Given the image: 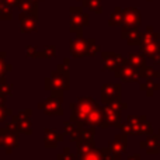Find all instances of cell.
I'll return each mask as SVG.
<instances>
[{"label":"cell","instance_id":"8d00e7d4","mask_svg":"<svg viewBox=\"0 0 160 160\" xmlns=\"http://www.w3.org/2000/svg\"><path fill=\"white\" fill-rule=\"evenodd\" d=\"M0 160H2V159H0Z\"/></svg>","mask_w":160,"mask_h":160},{"label":"cell","instance_id":"d6986e66","mask_svg":"<svg viewBox=\"0 0 160 160\" xmlns=\"http://www.w3.org/2000/svg\"><path fill=\"white\" fill-rule=\"evenodd\" d=\"M6 56H7V53L4 51H0V79L6 78V75L13 70V65L6 62Z\"/></svg>","mask_w":160,"mask_h":160},{"label":"cell","instance_id":"7c38bea8","mask_svg":"<svg viewBox=\"0 0 160 160\" xmlns=\"http://www.w3.org/2000/svg\"><path fill=\"white\" fill-rule=\"evenodd\" d=\"M86 125H91V127H98V128H108L107 122L104 118V107L96 104V107L93 108V111L90 112Z\"/></svg>","mask_w":160,"mask_h":160},{"label":"cell","instance_id":"f546056e","mask_svg":"<svg viewBox=\"0 0 160 160\" xmlns=\"http://www.w3.org/2000/svg\"><path fill=\"white\" fill-rule=\"evenodd\" d=\"M128 62L132 63L135 68H141L142 65H143V59H142L141 56H138V55H132V53L128 56Z\"/></svg>","mask_w":160,"mask_h":160},{"label":"cell","instance_id":"6da1fadb","mask_svg":"<svg viewBox=\"0 0 160 160\" xmlns=\"http://www.w3.org/2000/svg\"><path fill=\"white\" fill-rule=\"evenodd\" d=\"M70 61L65 58L62 63L56 66L55 70L51 72L49 78L44 79V88L47 91L63 90L68 91L70 88Z\"/></svg>","mask_w":160,"mask_h":160},{"label":"cell","instance_id":"836d02e7","mask_svg":"<svg viewBox=\"0 0 160 160\" xmlns=\"http://www.w3.org/2000/svg\"><path fill=\"white\" fill-rule=\"evenodd\" d=\"M4 104H6V96L0 93V105H4Z\"/></svg>","mask_w":160,"mask_h":160},{"label":"cell","instance_id":"4316f807","mask_svg":"<svg viewBox=\"0 0 160 160\" xmlns=\"http://www.w3.org/2000/svg\"><path fill=\"white\" fill-rule=\"evenodd\" d=\"M13 117V110L8 107H6L4 105H0V124L2 122H4L7 118H11Z\"/></svg>","mask_w":160,"mask_h":160},{"label":"cell","instance_id":"30bf717a","mask_svg":"<svg viewBox=\"0 0 160 160\" xmlns=\"http://www.w3.org/2000/svg\"><path fill=\"white\" fill-rule=\"evenodd\" d=\"M16 117H17V119H18L21 133L30 136L31 133H32V111H31L30 108L21 110L16 114Z\"/></svg>","mask_w":160,"mask_h":160},{"label":"cell","instance_id":"cb8c5ba5","mask_svg":"<svg viewBox=\"0 0 160 160\" xmlns=\"http://www.w3.org/2000/svg\"><path fill=\"white\" fill-rule=\"evenodd\" d=\"M76 148H78V155H83V153L88 152V150L94 149L96 143H90V142H84V141H79L76 142Z\"/></svg>","mask_w":160,"mask_h":160},{"label":"cell","instance_id":"603a6c76","mask_svg":"<svg viewBox=\"0 0 160 160\" xmlns=\"http://www.w3.org/2000/svg\"><path fill=\"white\" fill-rule=\"evenodd\" d=\"M0 93L4 94L6 97L13 96V84L8 83L7 80H6V78L0 79Z\"/></svg>","mask_w":160,"mask_h":160},{"label":"cell","instance_id":"ffe728a7","mask_svg":"<svg viewBox=\"0 0 160 160\" xmlns=\"http://www.w3.org/2000/svg\"><path fill=\"white\" fill-rule=\"evenodd\" d=\"M80 160H104V156H102V150L101 149H94L88 150V152L83 153V155L79 156Z\"/></svg>","mask_w":160,"mask_h":160},{"label":"cell","instance_id":"ac0fdd59","mask_svg":"<svg viewBox=\"0 0 160 160\" xmlns=\"http://www.w3.org/2000/svg\"><path fill=\"white\" fill-rule=\"evenodd\" d=\"M94 136H96V127H91V125H83L82 127V135H80V141L90 142V143H96V142H94Z\"/></svg>","mask_w":160,"mask_h":160},{"label":"cell","instance_id":"d4e9b609","mask_svg":"<svg viewBox=\"0 0 160 160\" xmlns=\"http://www.w3.org/2000/svg\"><path fill=\"white\" fill-rule=\"evenodd\" d=\"M6 129H8V131H11V132H14V133H21V129H20V124H18V119H17V117L16 115H13L11 117V119L6 124Z\"/></svg>","mask_w":160,"mask_h":160},{"label":"cell","instance_id":"4dcf8cb0","mask_svg":"<svg viewBox=\"0 0 160 160\" xmlns=\"http://www.w3.org/2000/svg\"><path fill=\"white\" fill-rule=\"evenodd\" d=\"M122 35L125 37V39H128V44H136V42H138V34L136 32H129L128 34L127 31H124Z\"/></svg>","mask_w":160,"mask_h":160},{"label":"cell","instance_id":"484cf974","mask_svg":"<svg viewBox=\"0 0 160 160\" xmlns=\"http://www.w3.org/2000/svg\"><path fill=\"white\" fill-rule=\"evenodd\" d=\"M42 53H44V59L56 58V47L55 45H45L44 49H42Z\"/></svg>","mask_w":160,"mask_h":160},{"label":"cell","instance_id":"3957f363","mask_svg":"<svg viewBox=\"0 0 160 160\" xmlns=\"http://www.w3.org/2000/svg\"><path fill=\"white\" fill-rule=\"evenodd\" d=\"M63 93V90H52L51 96L45 101L38 104V108L49 117H62L63 115V108H62Z\"/></svg>","mask_w":160,"mask_h":160},{"label":"cell","instance_id":"7402d4cb","mask_svg":"<svg viewBox=\"0 0 160 160\" xmlns=\"http://www.w3.org/2000/svg\"><path fill=\"white\" fill-rule=\"evenodd\" d=\"M56 159L58 160H80L79 155L76 156L75 153L72 152V149L70 148H63V150H62V153H59L58 156H56Z\"/></svg>","mask_w":160,"mask_h":160},{"label":"cell","instance_id":"d590c367","mask_svg":"<svg viewBox=\"0 0 160 160\" xmlns=\"http://www.w3.org/2000/svg\"><path fill=\"white\" fill-rule=\"evenodd\" d=\"M56 160H58V159H56Z\"/></svg>","mask_w":160,"mask_h":160},{"label":"cell","instance_id":"d6a6232c","mask_svg":"<svg viewBox=\"0 0 160 160\" xmlns=\"http://www.w3.org/2000/svg\"><path fill=\"white\" fill-rule=\"evenodd\" d=\"M101 150H102V156H104V160H115V158H114L112 153H111L110 146H108V148H101Z\"/></svg>","mask_w":160,"mask_h":160},{"label":"cell","instance_id":"2e32d148","mask_svg":"<svg viewBox=\"0 0 160 160\" xmlns=\"http://www.w3.org/2000/svg\"><path fill=\"white\" fill-rule=\"evenodd\" d=\"M115 78L117 79H121V80H125V82H135L138 79V73L133 68L128 66L127 63L122 65L119 69L115 70Z\"/></svg>","mask_w":160,"mask_h":160},{"label":"cell","instance_id":"7a4b0ae2","mask_svg":"<svg viewBox=\"0 0 160 160\" xmlns=\"http://www.w3.org/2000/svg\"><path fill=\"white\" fill-rule=\"evenodd\" d=\"M96 100L93 97H79L76 101L70 102V121L76 122L79 125H86L90 112L93 111V108L96 107Z\"/></svg>","mask_w":160,"mask_h":160},{"label":"cell","instance_id":"44dd1931","mask_svg":"<svg viewBox=\"0 0 160 160\" xmlns=\"http://www.w3.org/2000/svg\"><path fill=\"white\" fill-rule=\"evenodd\" d=\"M25 56L28 59L32 58V59H44V53L42 51L38 49V47L35 45H27L25 47Z\"/></svg>","mask_w":160,"mask_h":160},{"label":"cell","instance_id":"1f68e13d","mask_svg":"<svg viewBox=\"0 0 160 160\" xmlns=\"http://www.w3.org/2000/svg\"><path fill=\"white\" fill-rule=\"evenodd\" d=\"M121 21H122V17L119 16V11L117 10L115 13L112 14V17H111V20L108 21V24L110 25H118V24H121Z\"/></svg>","mask_w":160,"mask_h":160},{"label":"cell","instance_id":"52a82bcc","mask_svg":"<svg viewBox=\"0 0 160 160\" xmlns=\"http://www.w3.org/2000/svg\"><path fill=\"white\" fill-rule=\"evenodd\" d=\"M18 133H14L11 131L6 129V127L0 128V148H3L7 155H11L14 149L18 148Z\"/></svg>","mask_w":160,"mask_h":160},{"label":"cell","instance_id":"8fae6325","mask_svg":"<svg viewBox=\"0 0 160 160\" xmlns=\"http://www.w3.org/2000/svg\"><path fill=\"white\" fill-rule=\"evenodd\" d=\"M69 51L73 58H84V56L88 55V41L76 35V38L70 41Z\"/></svg>","mask_w":160,"mask_h":160},{"label":"cell","instance_id":"e0dca14e","mask_svg":"<svg viewBox=\"0 0 160 160\" xmlns=\"http://www.w3.org/2000/svg\"><path fill=\"white\" fill-rule=\"evenodd\" d=\"M20 21H21V32H31V31L37 30L35 25V18H31V16L28 14H21L20 16Z\"/></svg>","mask_w":160,"mask_h":160},{"label":"cell","instance_id":"277c9868","mask_svg":"<svg viewBox=\"0 0 160 160\" xmlns=\"http://www.w3.org/2000/svg\"><path fill=\"white\" fill-rule=\"evenodd\" d=\"M127 108V104L115 101L104 107V118L108 127H119L121 125V111Z\"/></svg>","mask_w":160,"mask_h":160},{"label":"cell","instance_id":"5bb4252c","mask_svg":"<svg viewBox=\"0 0 160 160\" xmlns=\"http://www.w3.org/2000/svg\"><path fill=\"white\" fill-rule=\"evenodd\" d=\"M110 149L115 160H121V156L127 150V136L124 133L114 136V141L110 143Z\"/></svg>","mask_w":160,"mask_h":160},{"label":"cell","instance_id":"4fadbf2b","mask_svg":"<svg viewBox=\"0 0 160 160\" xmlns=\"http://www.w3.org/2000/svg\"><path fill=\"white\" fill-rule=\"evenodd\" d=\"M65 139V135L56 132L52 128H45L44 129V146L47 149H55L58 143H61Z\"/></svg>","mask_w":160,"mask_h":160},{"label":"cell","instance_id":"5b68a950","mask_svg":"<svg viewBox=\"0 0 160 160\" xmlns=\"http://www.w3.org/2000/svg\"><path fill=\"white\" fill-rule=\"evenodd\" d=\"M121 131L124 133H131V135H136V133L142 132H149V127L145 125V119H142L141 117H128L125 124L119 125Z\"/></svg>","mask_w":160,"mask_h":160},{"label":"cell","instance_id":"9a60e30c","mask_svg":"<svg viewBox=\"0 0 160 160\" xmlns=\"http://www.w3.org/2000/svg\"><path fill=\"white\" fill-rule=\"evenodd\" d=\"M82 127L83 125H79L73 121H65L63 122V128H65V135L69 136V139L72 142H79L80 141V135H82Z\"/></svg>","mask_w":160,"mask_h":160},{"label":"cell","instance_id":"9c48e42d","mask_svg":"<svg viewBox=\"0 0 160 160\" xmlns=\"http://www.w3.org/2000/svg\"><path fill=\"white\" fill-rule=\"evenodd\" d=\"M101 61H102V70H111L115 72L117 69L127 63V59H124L122 56L117 55L114 52H102L101 53Z\"/></svg>","mask_w":160,"mask_h":160},{"label":"cell","instance_id":"f1b7e54d","mask_svg":"<svg viewBox=\"0 0 160 160\" xmlns=\"http://www.w3.org/2000/svg\"><path fill=\"white\" fill-rule=\"evenodd\" d=\"M86 7L90 10L96 11V13H101V6H100V0H87L86 2Z\"/></svg>","mask_w":160,"mask_h":160},{"label":"cell","instance_id":"83f0119b","mask_svg":"<svg viewBox=\"0 0 160 160\" xmlns=\"http://www.w3.org/2000/svg\"><path fill=\"white\" fill-rule=\"evenodd\" d=\"M98 51H100V45L96 42V39L94 38H91V39H88V55L87 56H94V55H97L98 53Z\"/></svg>","mask_w":160,"mask_h":160},{"label":"cell","instance_id":"e575fe53","mask_svg":"<svg viewBox=\"0 0 160 160\" xmlns=\"http://www.w3.org/2000/svg\"><path fill=\"white\" fill-rule=\"evenodd\" d=\"M127 160H139V156L135 155V156H132V158H128Z\"/></svg>","mask_w":160,"mask_h":160},{"label":"cell","instance_id":"ba28073f","mask_svg":"<svg viewBox=\"0 0 160 160\" xmlns=\"http://www.w3.org/2000/svg\"><path fill=\"white\" fill-rule=\"evenodd\" d=\"M70 31L76 35L82 37V28L88 25V16H86L80 8H72L70 10Z\"/></svg>","mask_w":160,"mask_h":160},{"label":"cell","instance_id":"8992f818","mask_svg":"<svg viewBox=\"0 0 160 160\" xmlns=\"http://www.w3.org/2000/svg\"><path fill=\"white\" fill-rule=\"evenodd\" d=\"M121 93H122L121 84L105 83L101 87V102L104 105H107V104H111V102L121 101Z\"/></svg>","mask_w":160,"mask_h":160}]
</instances>
